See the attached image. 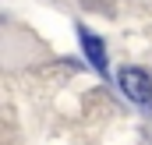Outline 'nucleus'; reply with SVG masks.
Masks as SVG:
<instances>
[{"instance_id": "f257e3e1", "label": "nucleus", "mask_w": 152, "mask_h": 145, "mask_svg": "<svg viewBox=\"0 0 152 145\" xmlns=\"http://www.w3.org/2000/svg\"><path fill=\"white\" fill-rule=\"evenodd\" d=\"M120 89L127 99H134L138 106H149L152 103V78L142 67H124L120 71Z\"/></svg>"}, {"instance_id": "f03ea898", "label": "nucleus", "mask_w": 152, "mask_h": 145, "mask_svg": "<svg viewBox=\"0 0 152 145\" xmlns=\"http://www.w3.org/2000/svg\"><path fill=\"white\" fill-rule=\"evenodd\" d=\"M81 46H85V57L92 60V67L99 74H106V46H103V39L96 32H88V29H81Z\"/></svg>"}]
</instances>
